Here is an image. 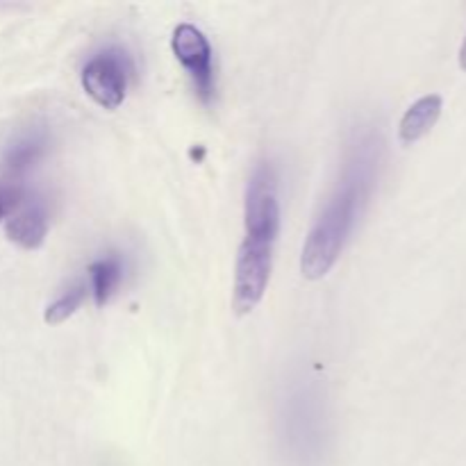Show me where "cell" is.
<instances>
[{"mask_svg":"<svg viewBox=\"0 0 466 466\" xmlns=\"http://www.w3.org/2000/svg\"><path fill=\"white\" fill-rule=\"evenodd\" d=\"M282 441L296 466H317L326 451L323 399L314 385H296L282 403Z\"/></svg>","mask_w":466,"mask_h":466,"instance_id":"2","label":"cell"},{"mask_svg":"<svg viewBox=\"0 0 466 466\" xmlns=\"http://www.w3.org/2000/svg\"><path fill=\"white\" fill-rule=\"evenodd\" d=\"M171 48L189 76L198 100L209 107L217 98V73H214V53L208 36L191 23H180L171 36Z\"/></svg>","mask_w":466,"mask_h":466,"instance_id":"5","label":"cell"},{"mask_svg":"<svg viewBox=\"0 0 466 466\" xmlns=\"http://www.w3.org/2000/svg\"><path fill=\"white\" fill-rule=\"evenodd\" d=\"M123 271H126V267H123V259L116 253H109L89 264V268H86L89 287L98 308H105L112 300V296L116 294L123 282Z\"/></svg>","mask_w":466,"mask_h":466,"instance_id":"8","label":"cell"},{"mask_svg":"<svg viewBox=\"0 0 466 466\" xmlns=\"http://www.w3.org/2000/svg\"><path fill=\"white\" fill-rule=\"evenodd\" d=\"M276 241L255 235H246L241 241L235 267V289H232V308L239 317L253 312L264 299L271 278Z\"/></svg>","mask_w":466,"mask_h":466,"instance_id":"3","label":"cell"},{"mask_svg":"<svg viewBox=\"0 0 466 466\" xmlns=\"http://www.w3.org/2000/svg\"><path fill=\"white\" fill-rule=\"evenodd\" d=\"M441 105H444V100L437 94H428L423 96V98H419L414 105H410V109L403 114V118H400V141H403V144H414V141L421 139L423 135H428L431 127L437 123V118H440Z\"/></svg>","mask_w":466,"mask_h":466,"instance_id":"7","label":"cell"},{"mask_svg":"<svg viewBox=\"0 0 466 466\" xmlns=\"http://www.w3.org/2000/svg\"><path fill=\"white\" fill-rule=\"evenodd\" d=\"M85 296H86L85 282H76V285H71L66 291H62L59 299H55L53 303L46 308L44 321L48 323V326H59V323H64L66 319H71L73 314L77 312V308H80L82 303H85Z\"/></svg>","mask_w":466,"mask_h":466,"instance_id":"10","label":"cell"},{"mask_svg":"<svg viewBox=\"0 0 466 466\" xmlns=\"http://www.w3.org/2000/svg\"><path fill=\"white\" fill-rule=\"evenodd\" d=\"M135 76V64L123 48H109L96 53L82 68V86L94 103L105 109H116L126 100L127 85Z\"/></svg>","mask_w":466,"mask_h":466,"instance_id":"4","label":"cell"},{"mask_svg":"<svg viewBox=\"0 0 466 466\" xmlns=\"http://www.w3.org/2000/svg\"><path fill=\"white\" fill-rule=\"evenodd\" d=\"M46 150H48V132L44 127L27 130L9 146L7 155H5V167L12 173H25L44 157Z\"/></svg>","mask_w":466,"mask_h":466,"instance_id":"9","label":"cell"},{"mask_svg":"<svg viewBox=\"0 0 466 466\" xmlns=\"http://www.w3.org/2000/svg\"><path fill=\"white\" fill-rule=\"evenodd\" d=\"M382 155H385V141L380 132L367 127L355 132L353 139L349 141L339 182L305 239L300 271L308 280H321L339 259L350 232L358 226L371 198Z\"/></svg>","mask_w":466,"mask_h":466,"instance_id":"1","label":"cell"},{"mask_svg":"<svg viewBox=\"0 0 466 466\" xmlns=\"http://www.w3.org/2000/svg\"><path fill=\"white\" fill-rule=\"evenodd\" d=\"M25 203V191L18 185H0V221L12 217Z\"/></svg>","mask_w":466,"mask_h":466,"instance_id":"11","label":"cell"},{"mask_svg":"<svg viewBox=\"0 0 466 466\" xmlns=\"http://www.w3.org/2000/svg\"><path fill=\"white\" fill-rule=\"evenodd\" d=\"M460 64H462V68L466 71V39L462 44V50H460Z\"/></svg>","mask_w":466,"mask_h":466,"instance_id":"12","label":"cell"},{"mask_svg":"<svg viewBox=\"0 0 466 466\" xmlns=\"http://www.w3.org/2000/svg\"><path fill=\"white\" fill-rule=\"evenodd\" d=\"M7 239L25 250H35L44 244L48 235V209L44 200H25L12 217L7 218Z\"/></svg>","mask_w":466,"mask_h":466,"instance_id":"6","label":"cell"}]
</instances>
